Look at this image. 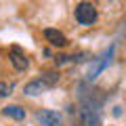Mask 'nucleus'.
<instances>
[{"instance_id":"9","label":"nucleus","mask_w":126,"mask_h":126,"mask_svg":"<svg viewBox=\"0 0 126 126\" xmlns=\"http://www.w3.org/2000/svg\"><path fill=\"white\" fill-rule=\"evenodd\" d=\"M9 93H11V86L6 84V82H0V99H2V97H6Z\"/></svg>"},{"instance_id":"6","label":"nucleus","mask_w":126,"mask_h":126,"mask_svg":"<svg viewBox=\"0 0 126 126\" xmlns=\"http://www.w3.org/2000/svg\"><path fill=\"white\" fill-rule=\"evenodd\" d=\"M4 116L15 118V120H23V118H25V109L19 107V105H6L4 107Z\"/></svg>"},{"instance_id":"4","label":"nucleus","mask_w":126,"mask_h":126,"mask_svg":"<svg viewBox=\"0 0 126 126\" xmlns=\"http://www.w3.org/2000/svg\"><path fill=\"white\" fill-rule=\"evenodd\" d=\"M44 38L53 46H65V44H67V38L63 36L59 30H53V27H46V30H44Z\"/></svg>"},{"instance_id":"3","label":"nucleus","mask_w":126,"mask_h":126,"mask_svg":"<svg viewBox=\"0 0 126 126\" xmlns=\"http://www.w3.org/2000/svg\"><path fill=\"white\" fill-rule=\"evenodd\" d=\"M38 122H40L42 126H61V120H59V116L55 111H50V109H40V111L36 113Z\"/></svg>"},{"instance_id":"5","label":"nucleus","mask_w":126,"mask_h":126,"mask_svg":"<svg viewBox=\"0 0 126 126\" xmlns=\"http://www.w3.org/2000/svg\"><path fill=\"white\" fill-rule=\"evenodd\" d=\"M46 88H48V86H46V84H44L42 80H34V82H30V84H25L23 93H25V94H30V97H36V94L44 93Z\"/></svg>"},{"instance_id":"7","label":"nucleus","mask_w":126,"mask_h":126,"mask_svg":"<svg viewBox=\"0 0 126 126\" xmlns=\"http://www.w3.org/2000/svg\"><path fill=\"white\" fill-rule=\"evenodd\" d=\"M40 80H42V82H44V84L50 88V86H55V84L59 82V74H55V72H46L44 76L40 78Z\"/></svg>"},{"instance_id":"2","label":"nucleus","mask_w":126,"mask_h":126,"mask_svg":"<svg viewBox=\"0 0 126 126\" xmlns=\"http://www.w3.org/2000/svg\"><path fill=\"white\" fill-rule=\"evenodd\" d=\"M9 59H11V63H13V67L17 69V72H25V69L30 67V59H27L25 53H21L17 46H13V48H11Z\"/></svg>"},{"instance_id":"1","label":"nucleus","mask_w":126,"mask_h":126,"mask_svg":"<svg viewBox=\"0 0 126 126\" xmlns=\"http://www.w3.org/2000/svg\"><path fill=\"white\" fill-rule=\"evenodd\" d=\"M76 21L80 25H93L97 21V6L93 2H78L76 4Z\"/></svg>"},{"instance_id":"8","label":"nucleus","mask_w":126,"mask_h":126,"mask_svg":"<svg viewBox=\"0 0 126 126\" xmlns=\"http://www.w3.org/2000/svg\"><path fill=\"white\" fill-rule=\"evenodd\" d=\"M82 126H99V120H97V116H90L88 111H84V118H82Z\"/></svg>"}]
</instances>
